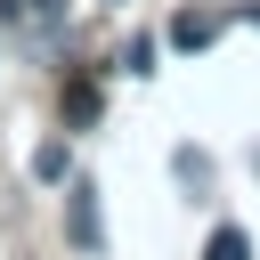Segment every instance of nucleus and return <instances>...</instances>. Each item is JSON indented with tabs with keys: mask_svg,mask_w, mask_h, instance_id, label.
Returning a JSON list of instances; mask_svg holds the SVG:
<instances>
[{
	"mask_svg": "<svg viewBox=\"0 0 260 260\" xmlns=\"http://www.w3.org/2000/svg\"><path fill=\"white\" fill-rule=\"evenodd\" d=\"M65 228H73V244H81V252H98V244H106V228H98V187H89V179H73V187H65Z\"/></svg>",
	"mask_w": 260,
	"mask_h": 260,
	"instance_id": "nucleus-1",
	"label": "nucleus"
},
{
	"mask_svg": "<svg viewBox=\"0 0 260 260\" xmlns=\"http://www.w3.org/2000/svg\"><path fill=\"white\" fill-rule=\"evenodd\" d=\"M32 179H49V187H57V179H65V146H41V154H32Z\"/></svg>",
	"mask_w": 260,
	"mask_h": 260,
	"instance_id": "nucleus-5",
	"label": "nucleus"
},
{
	"mask_svg": "<svg viewBox=\"0 0 260 260\" xmlns=\"http://www.w3.org/2000/svg\"><path fill=\"white\" fill-rule=\"evenodd\" d=\"M203 260H252V244H244V228H211V244H203Z\"/></svg>",
	"mask_w": 260,
	"mask_h": 260,
	"instance_id": "nucleus-4",
	"label": "nucleus"
},
{
	"mask_svg": "<svg viewBox=\"0 0 260 260\" xmlns=\"http://www.w3.org/2000/svg\"><path fill=\"white\" fill-rule=\"evenodd\" d=\"M211 41H219V16L211 8H179L171 16V49H211Z\"/></svg>",
	"mask_w": 260,
	"mask_h": 260,
	"instance_id": "nucleus-2",
	"label": "nucleus"
},
{
	"mask_svg": "<svg viewBox=\"0 0 260 260\" xmlns=\"http://www.w3.org/2000/svg\"><path fill=\"white\" fill-rule=\"evenodd\" d=\"M65 122H73V130H89V122H98V81H89V73H73V81H65Z\"/></svg>",
	"mask_w": 260,
	"mask_h": 260,
	"instance_id": "nucleus-3",
	"label": "nucleus"
},
{
	"mask_svg": "<svg viewBox=\"0 0 260 260\" xmlns=\"http://www.w3.org/2000/svg\"><path fill=\"white\" fill-rule=\"evenodd\" d=\"M244 16H252V24H260V0H252V8H244Z\"/></svg>",
	"mask_w": 260,
	"mask_h": 260,
	"instance_id": "nucleus-7",
	"label": "nucleus"
},
{
	"mask_svg": "<svg viewBox=\"0 0 260 260\" xmlns=\"http://www.w3.org/2000/svg\"><path fill=\"white\" fill-rule=\"evenodd\" d=\"M0 16H8V24H24V16H32V0H0Z\"/></svg>",
	"mask_w": 260,
	"mask_h": 260,
	"instance_id": "nucleus-6",
	"label": "nucleus"
}]
</instances>
